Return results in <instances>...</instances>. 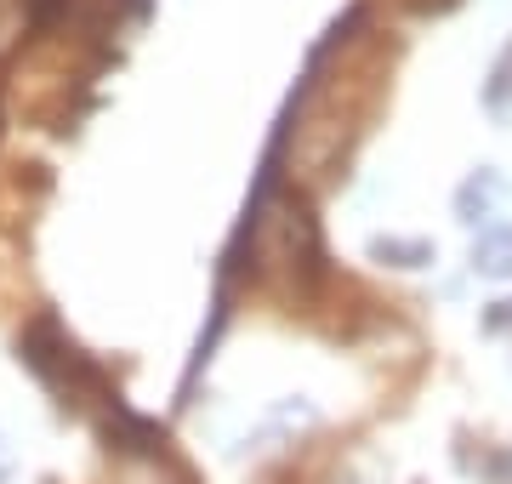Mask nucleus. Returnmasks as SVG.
Instances as JSON below:
<instances>
[{"label":"nucleus","mask_w":512,"mask_h":484,"mask_svg":"<svg viewBox=\"0 0 512 484\" xmlns=\"http://www.w3.org/2000/svg\"><path fill=\"white\" fill-rule=\"evenodd\" d=\"M473 268H478V274H490V280L512 274V228H484V234H478Z\"/></svg>","instance_id":"f257e3e1"},{"label":"nucleus","mask_w":512,"mask_h":484,"mask_svg":"<svg viewBox=\"0 0 512 484\" xmlns=\"http://www.w3.org/2000/svg\"><path fill=\"white\" fill-rule=\"evenodd\" d=\"M376 257H393V268H421L433 257L427 245H399V240H376Z\"/></svg>","instance_id":"f03ea898"},{"label":"nucleus","mask_w":512,"mask_h":484,"mask_svg":"<svg viewBox=\"0 0 512 484\" xmlns=\"http://www.w3.org/2000/svg\"><path fill=\"white\" fill-rule=\"evenodd\" d=\"M12 467H18V456H12V445H6V439H0V484L12 479Z\"/></svg>","instance_id":"7ed1b4c3"}]
</instances>
